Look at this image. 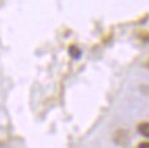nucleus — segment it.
<instances>
[{"label": "nucleus", "mask_w": 149, "mask_h": 148, "mask_svg": "<svg viewBox=\"0 0 149 148\" xmlns=\"http://www.w3.org/2000/svg\"><path fill=\"white\" fill-rule=\"evenodd\" d=\"M113 140H115V143L123 145V144H126L128 141V133L124 132V130H117L115 133V138Z\"/></svg>", "instance_id": "nucleus-1"}, {"label": "nucleus", "mask_w": 149, "mask_h": 148, "mask_svg": "<svg viewBox=\"0 0 149 148\" xmlns=\"http://www.w3.org/2000/svg\"><path fill=\"white\" fill-rule=\"evenodd\" d=\"M137 148H149V141H141Z\"/></svg>", "instance_id": "nucleus-4"}, {"label": "nucleus", "mask_w": 149, "mask_h": 148, "mask_svg": "<svg viewBox=\"0 0 149 148\" xmlns=\"http://www.w3.org/2000/svg\"><path fill=\"white\" fill-rule=\"evenodd\" d=\"M137 132L141 136L149 138V122H141V123H138L137 125Z\"/></svg>", "instance_id": "nucleus-3"}, {"label": "nucleus", "mask_w": 149, "mask_h": 148, "mask_svg": "<svg viewBox=\"0 0 149 148\" xmlns=\"http://www.w3.org/2000/svg\"><path fill=\"white\" fill-rule=\"evenodd\" d=\"M68 54L72 57V60H80L83 53H81V48H79L76 44H70L68 47Z\"/></svg>", "instance_id": "nucleus-2"}]
</instances>
